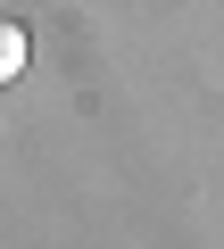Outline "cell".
<instances>
[{"instance_id":"6da1fadb","label":"cell","mask_w":224,"mask_h":249,"mask_svg":"<svg viewBox=\"0 0 224 249\" xmlns=\"http://www.w3.org/2000/svg\"><path fill=\"white\" fill-rule=\"evenodd\" d=\"M9 75H25V25L0 17V83H9Z\"/></svg>"}]
</instances>
